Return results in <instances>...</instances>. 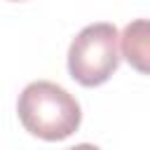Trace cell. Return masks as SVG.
<instances>
[{
	"label": "cell",
	"instance_id": "1",
	"mask_svg": "<svg viewBox=\"0 0 150 150\" xmlns=\"http://www.w3.org/2000/svg\"><path fill=\"white\" fill-rule=\"evenodd\" d=\"M16 112L23 129L42 141H63L73 136L82 122L77 98L49 80L26 84L19 94Z\"/></svg>",
	"mask_w": 150,
	"mask_h": 150
},
{
	"label": "cell",
	"instance_id": "2",
	"mask_svg": "<svg viewBox=\"0 0 150 150\" xmlns=\"http://www.w3.org/2000/svg\"><path fill=\"white\" fill-rule=\"evenodd\" d=\"M120 61V33L108 21L84 26L68 47V73L82 87L105 84Z\"/></svg>",
	"mask_w": 150,
	"mask_h": 150
},
{
	"label": "cell",
	"instance_id": "3",
	"mask_svg": "<svg viewBox=\"0 0 150 150\" xmlns=\"http://www.w3.org/2000/svg\"><path fill=\"white\" fill-rule=\"evenodd\" d=\"M120 54L134 70L150 75V19H134L124 26L120 35Z\"/></svg>",
	"mask_w": 150,
	"mask_h": 150
},
{
	"label": "cell",
	"instance_id": "4",
	"mask_svg": "<svg viewBox=\"0 0 150 150\" xmlns=\"http://www.w3.org/2000/svg\"><path fill=\"white\" fill-rule=\"evenodd\" d=\"M68 150H101V148L98 145H91V143H77V145L68 148Z\"/></svg>",
	"mask_w": 150,
	"mask_h": 150
},
{
	"label": "cell",
	"instance_id": "5",
	"mask_svg": "<svg viewBox=\"0 0 150 150\" xmlns=\"http://www.w3.org/2000/svg\"><path fill=\"white\" fill-rule=\"evenodd\" d=\"M12 2H21V0H12Z\"/></svg>",
	"mask_w": 150,
	"mask_h": 150
}]
</instances>
